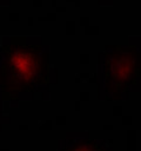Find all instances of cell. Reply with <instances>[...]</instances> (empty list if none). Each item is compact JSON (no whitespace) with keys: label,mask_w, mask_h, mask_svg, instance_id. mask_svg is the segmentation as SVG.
I'll return each instance as SVG.
<instances>
[{"label":"cell","mask_w":141,"mask_h":151,"mask_svg":"<svg viewBox=\"0 0 141 151\" xmlns=\"http://www.w3.org/2000/svg\"><path fill=\"white\" fill-rule=\"evenodd\" d=\"M60 151H107L94 140H78L65 145Z\"/></svg>","instance_id":"3957f363"},{"label":"cell","mask_w":141,"mask_h":151,"mask_svg":"<svg viewBox=\"0 0 141 151\" xmlns=\"http://www.w3.org/2000/svg\"><path fill=\"white\" fill-rule=\"evenodd\" d=\"M7 57L2 68V86L20 92L31 91L47 79V60L39 47L14 45L6 48Z\"/></svg>","instance_id":"6da1fadb"},{"label":"cell","mask_w":141,"mask_h":151,"mask_svg":"<svg viewBox=\"0 0 141 151\" xmlns=\"http://www.w3.org/2000/svg\"><path fill=\"white\" fill-rule=\"evenodd\" d=\"M136 74L135 55L130 53H120L112 57L108 64L107 79L116 90H123L129 86Z\"/></svg>","instance_id":"7a4b0ae2"}]
</instances>
